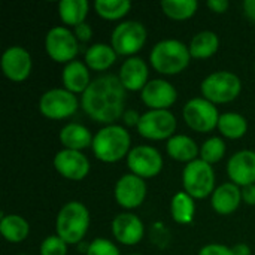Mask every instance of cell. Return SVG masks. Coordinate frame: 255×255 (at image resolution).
I'll list each match as a JSON object with an SVG mask.
<instances>
[{"label":"cell","mask_w":255,"mask_h":255,"mask_svg":"<svg viewBox=\"0 0 255 255\" xmlns=\"http://www.w3.org/2000/svg\"><path fill=\"white\" fill-rule=\"evenodd\" d=\"M126 91L118 76L102 75L91 81L81 97V106L93 121L111 126L126 112Z\"/></svg>","instance_id":"obj_1"},{"label":"cell","mask_w":255,"mask_h":255,"mask_svg":"<svg viewBox=\"0 0 255 255\" xmlns=\"http://www.w3.org/2000/svg\"><path fill=\"white\" fill-rule=\"evenodd\" d=\"M131 146V137L130 133L118 126V124H111L103 128H100L94 139L91 149L96 155L103 163H117L121 158L127 157Z\"/></svg>","instance_id":"obj_2"},{"label":"cell","mask_w":255,"mask_h":255,"mask_svg":"<svg viewBox=\"0 0 255 255\" xmlns=\"http://www.w3.org/2000/svg\"><path fill=\"white\" fill-rule=\"evenodd\" d=\"M188 46L176 39H164L154 45L149 54L151 66L161 75H178L190 64Z\"/></svg>","instance_id":"obj_3"},{"label":"cell","mask_w":255,"mask_h":255,"mask_svg":"<svg viewBox=\"0 0 255 255\" xmlns=\"http://www.w3.org/2000/svg\"><path fill=\"white\" fill-rule=\"evenodd\" d=\"M90 227V212L81 202L66 203L55 220V233L67 245H79Z\"/></svg>","instance_id":"obj_4"},{"label":"cell","mask_w":255,"mask_h":255,"mask_svg":"<svg viewBox=\"0 0 255 255\" xmlns=\"http://www.w3.org/2000/svg\"><path fill=\"white\" fill-rule=\"evenodd\" d=\"M202 94L206 100L212 102L214 105L221 103H230L242 91V81L241 78L227 70H220L208 75L202 85H200Z\"/></svg>","instance_id":"obj_5"},{"label":"cell","mask_w":255,"mask_h":255,"mask_svg":"<svg viewBox=\"0 0 255 255\" xmlns=\"http://www.w3.org/2000/svg\"><path fill=\"white\" fill-rule=\"evenodd\" d=\"M184 191L193 199H205L215 191V172L211 164L197 158L188 163L182 172Z\"/></svg>","instance_id":"obj_6"},{"label":"cell","mask_w":255,"mask_h":255,"mask_svg":"<svg viewBox=\"0 0 255 255\" xmlns=\"http://www.w3.org/2000/svg\"><path fill=\"white\" fill-rule=\"evenodd\" d=\"M146 42V28L139 21H123L120 22L111 36V45L118 55L133 57L139 52Z\"/></svg>","instance_id":"obj_7"},{"label":"cell","mask_w":255,"mask_h":255,"mask_svg":"<svg viewBox=\"0 0 255 255\" xmlns=\"http://www.w3.org/2000/svg\"><path fill=\"white\" fill-rule=\"evenodd\" d=\"M187 126L197 133H209L218 127L220 114L215 105L205 97H194L188 100L182 109Z\"/></svg>","instance_id":"obj_8"},{"label":"cell","mask_w":255,"mask_h":255,"mask_svg":"<svg viewBox=\"0 0 255 255\" xmlns=\"http://www.w3.org/2000/svg\"><path fill=\"white\" fill-rule=\"evenodd\" d=\"M79 40L67 27H52L45 36V51L55 63H70L79 52Z\"/></svg>","instance_id":"obj_9"},{"label":"cell","mask_w":255,"mask_h":255,"mask_svg":"<svg viewBox=\"0 0 255 255\" xmlns=\"http://www.w3.org/2000/svg\"><path fill=\"white\" fill-rule=\"evenodd\" d=\"M176 118L175 115L167 111H154L149 109L140 117V121L137 124V131L142 137L149 140H169L172 136H175L176 130Z\"/></svg>","instance_id":"obj_10"},{"label":"cell","mask_w":255,"mask_h":255,"mask_svg":"<svg viewBox=\"0 0 255 255\" xmlns=\"http://www.w3.org/2000/svg\"><path fill=\"white\" fill-rule=\"evenodd\" d=\"M78 99L66 88H52L42 94L39 111L48 120H64L78 111Z\"/></svg>","instance_id":"obj_11"},{"label":"cell","mask_w":255,"mask_h":255,"mask_svg":"<svg viewBox=\"0 0 255 255\" xmlns=\"http://www.w3.org/2000/svg\"><path fill=\"white\" fill-rule=\"evenodd\" d=\"M127 166L130 172L142 179L157 176L163 169V157L154 146L139 145L131 148L127 155Z\"/></svg>","instance_id":"obj_12"},{"label":"cell","mask_w":255,"mask_h":255,"mask_svg":"<svg viewBox=\"0 0 255 255\" xmlns=\"http://www.w3.org/2000/svg\"><path fill=\"white\" fill-rule=\"evenodd\" d=\"M114 196H115L117 203L124 209L139 208L146 197L145 179H142L133 173H127V175L121 176L115 184Z\"/></svg>","instance_id":"obj_13"},{"label":"cell","mask_w":255,"mask_h":255,"mask_svg":"<svg viewBox=\"0 0 255 255\" xmlns=\"http://www.w3.org/2000/svg\"><path fill=\"white\" fill-rule=\"evenodd\" d=\"M0 66H1L3 75L7 79L13 82H22L28 78L31 72V67H33L31 55L22 46H18V45L9 46L1 54Z\"/></svg>","instance_id":"obj_14"},{"label":"cell","mask_w":255,"mask_h":255,"mask_svg":"<svg viewBox=\"0 0 255 255\" xmlns=\"http://www.w3.org/2000/svg\"><path fill=\"white\" fill-rule=\"evenodd\" d=\"M54 167L66 179L82 181L90 172V161L81 151L61 149L54 157Z\"/></svg>","instance_id":"obj_15"},{"label":"cell","mask_w":255,"mask_h":255,"mask_svg":"<svg viewBox=\"0 0 255 255\" xmlns=\"http://www.w3.org/2000/svg\"><path fill=\"white\" fill-rule=\"evenodd\" d=\"M140 99L148 108L154 111H167V108L176 102L178 91L170 82L164 79H152L140 91Z\"/></svg>","instance_id":"obj_16"},{"label":"cell","mask_w":255,"mask_h":255,"mask_svg":"<svg viewBox=\"0 0 255 255\" xmlns=\"http://www.w3.org/2000/svg\"><path fill=\"white\" fill-rule=\"evenodd\" d=\"M227 175L241 188L255 184V151L244 149L233 154L227 163Z\"/></svg>","instance_id":"obj_17"},{"label":"cell","mask_w":255,"mask_h":255,"mask_svg":"<svg viewBox=\"0 0 255 255\" xmlns=\"http://www.w3.org/2000/svg\"><path fill=\"white\" fill-rule=\"evenodd\" d=\"M143 223L134 214L123 212L117 215L112 221V235L123 245H137L143 238Z\"/></svg>","instance_id":"obj_18"},{"label":"cell","mask_w":255,"mask_h":255,"mask_svg":"<svg viewBox=\"0 0 255 255\" xmlns=\"http://www.w3.org/2000/svg\"><path fill=\"white\" fill-rule=\"evenodd\" d=\"M148 66L140 57H128L120 69V81L128 91H142L148 81Z\"/></svg>","instance_id":"obj_19"},{"label":"cell","mask_w":255,"mask_h":255,"mask_svg":"<svg viewBox=\"0 0 255 255\" xmlns=\"http://www.w3.org/2000/svg\"><path fill=\"white\" fill-rule=\"evenodd\" d=\"M242 202V190L233 182H226L212 193V209L220 215H232Z\"/></svg>","instance_id":"obj_20"},{"label":"cell","mask_w":255,"mask_h":255,"mask_svg":"<svg viewBox=\"0 0 255 255\" xmlns=\"http://www.w3.org/2000/svg\"><path fill=\"white\" fill-rule=\"evenodd\" d=\"M61 81L67 91H70L73 94H84L85 90L91 84L88 66L79 60H73V61L67 63L63 69Z\"/></svg>","instance_id":"obj_21"},{"label":"cell","mask_w":255,"mask_h":255,"mask_svg":"<svg viewBox=\"0 0 255 255\" xmlns=\"http://www.w3.org/2000/svg\"><path fill=\"white\" fill-rule=\"evenodd\" d=\"M93 139L94 136L90 133V130L78 123H70L60 131V142L64 149L82 151L93 145Z\"/></svg>","instance_id":"obj_22"},{"label":"cell","mask_w":255,"mask_h":255,"mask_svg":"<svg viewBox=\"0 0 255 255\" xmlns=\"http://www.w3.org/2000/svg\"><path fill=\"white\" fill-rule=\"evenodd\" d=\"M166 151L170 158L181 161V163H191L197 160L200 149L197 143L187 134H175L167 140Z\"/></svg>","instance_id":"obj_23"},{"label":"cell","mask_w":255,"mask_h":255,"mask_svg":"<svg viewBox=\"0 0 255 255\" xmlns=\"http://www.w3.org/2000/svg\"><path fill=\"white\" fill-rule=\"evenodd\" d=\"M118 54L108 43H94L85 51V64L97 72L108 70L115 61Z\"/></svg>","instance_id":"obj_24"},{"label":"cell","mask_w":255,"mask_h":255,"mask_svg":"<svg viewBox=\"0 0 255 255\" xmlns=\"http://www.w3.org/2000/svg\"><path fill=\"white\" fill-rule=\"evenodd\" d=\"M218 48H220L218 34L211 30L199 31L197 34L193 36L188 45L191 57L197 60H205V58L212 57L218 51Z\"/></svg>","instance_id":"obj_25"},{"label":"cell","mask_w":255,"mask_h":255,"mask_svg":"<svg viewBox=\"0 0 255 255\" xmlns=\"http://www.w3.org/2000/svg\"><path fill=\"white\" fill-rule=\"evenodd\" d=\"M30 232L28 223L16 214L3 215L0 220V233L10 244H19L27 239Z\"/></svg>","instance_id":"obj_26"},{"label":"cell","mask_w":255,"mask_h":255,"mask_svg":"<svg viewBox=\"0 0 255 255\" xmlns=\"http://www.w3.org/2000/svg\"><path fill=\"white\" fill-rule=\"evenodd\" d=\"M194 212H196L194 199L190 194H187L185 191H179L173 196L170 202V214L176 224L187 226L193 223Z\"/></svg>","instance_id":"obj_27"},{"label":"cell","mask_w":255,"mask_h":255,"mask_svg":"<svg viewBox=\"0 0 255 255\" xmlns=\"http://www.w3.org/2000/svg\"><path fill=\"white\" fill-rule=\"evenodd\" d=\"M90 4L87 0H63L58 3V15L67 25H79L85 22Z\"/></svg>","instance_id":"obj_28"},{"label":"cell","mask_w":255,"mask_h":255,"mask_svg":"<svg viewBox=\"0 0 255 255\" xmlns=\"http://www.w3.org/2000/svg\"><path fill=\"white\" fill-rule=\"evenodd\" d=\"M218 130L227 139H241L248 131V121L241 114L226 112L220 117Z\"/></svg>","instance_id":"obj_29"},{"label":"cell","mask_w":255,"mask_h":255,"mask_svg":"<svg viewBox=\"0 0 255 255\" xmlns=\"http://www.w3.org/2000/svg\"><path fill=\"white\" fill-rule=\"evenodd\" d=\"M161 9L166 16L175 21H184L194 16L199 9V3L197 0H163Z\"/></svg>","instance_id":"obj_30"},{"label":"cell","mask_w":255,"mask_h":255,"mask_svg":"<svg viewBox=\"0 0 255 255\" xmlns=\"http://www.w3.org/2000/svg\"><path fill=\"white\" fill-rule=\"evenodd\" d=\"M130 7L131 3L128 0H96L94 3L96 12L108 21H115L126 16Z\"/></svg>","instance_id":"obj_31"},{"label":"cell","mask_w":255,"mask_h":255,"mask_svg":"<svg viewBox=\"0 0 255 255\" xmlns=\"http://www.w3.org/2000/svg\"><path fill=\"white\" fill-rule=\"evenodd\" d=\"M224 155H226V142L218 136L209 137L200 148V158L211 166L221 161Z\"/></svg>","instance_id":"obj_32"},{"label":"cell","mask_w":255,"mask_h":255,"mask_svg":"<svg viewBox=\"0 0 255 255\" xmlns=\"http://www.w3.org/2000/svg\"><path fill=\"white\" fill-rule=\"evenodd\" d=\"M67 244L57 235L48 236L40 244V255H66Z\"/></svg>","instance_id":"obj_33"},{"label":"cell","mask_w":255,"mask_h":255,"mask_svg":"<svg viewBox=\"0 0 255 255\" xmlns=\"http://www.w3.org/2000/svg\"><path fill=\"white\" fill-rule=\"evenodd\" d=\"M87 255H121L117 245L105 238H97L90 242Z\"/></svg>","instance_id":"obj_34"},{"label":"cell","mask_w":255,"mask_h":255,"mask_svg":"<svg viewBox=\"0 0 255 255\" xmlns=\"http://www.w3.org/2000/svg\"><path fill=\"white\" fill-rule=\"evenodd\" d=\"M199 255H235L233 254V250L226 247V245H221V244H209L206 247H203Z\"/></svg>","instance_id":"obj_35"},{"label":"cell","mask_w":255,"mask_h":255,"mask_svg":"<svg viewBox=\"0 0 255 255\" xmlns=\"http://www.w3.org/2000/svg\"><path fill=\"white\" fill-rule=\"evenodd\" d=\"M73 33L79 42H88L93 36V27L88 22H82V24L75 27Z\"/></svg>","instance_id":"obj_36"},{"label":"cell","mask_w":255,"mask_h":255,"mask_svg":"<svg viewBox=\"0 0 255 255\" xmlns=\"http://www.w3.org/2000/svg\"><path fill=\"white\" fill-rule=\"evenodd\" d=\"M140 117H142V115H139V114H137V111H134V109H128V111H126V112H124L123 120H124L126 126H128V127H133V126H136V127H137V124H139V121H140Z\"/></svg>","instance_id":"obj_37"},{"label":"cell","mask_w":255,"mask_h":255,"mask_svg":"<svg viewBox=\"0 0 255 255\" xmlns=\"http://www.w3.org/2000/svg\"><path fill=\"white\" fill-rule=\"evenodd\" d=\"M229 6H230L229 0H209L208 1V7L217 13H224L229 9Z\"/></svg>","instance_id":"obj_38"},{"label":"cell","mask_w":255,"mask_h":255,"mask_svg":"<svg viewBox=\"0 0 255 255\" xmlns=\"http://www.w3.org/2000/svg\"><path fill=\"white\" fill-rule=\"evenodd\" d=\"M242 190V200L247 203V205H251L255 206V184L253 185H247Z\"/></svg>","instance_id":"obj_39"},{"label":"cell","mask_w":255,"mask_h":255,"mask_svg":"<svg viewBox=\"0 0 255 255\" xmlns=\"http://www.w3.org/2000/svg\"><path fill=\"white\" fill-rule=\"evenodd\" d=\"M244 12L251 21L255 22V0H245L244 1Z\"/></svg>","instance_id":"obj_40"},{"label":"cell","mask_w":255,"mask_h":255,"mask_svg":"<svg viewBox=\"0 0 255 255\" xmlns=\"http://www.w3.org/2000/svg\"><path fill=\"white\" fill-rule=\"evenodd\" d=\"M232 250L235 255H251V248L247 244H238Z\"/></svg>","instance_id":"obj_41"},{"label":"cell","mask_w":255,"mask_h":255,"mask_svg":"<svg viewBox=\"0 0 255 255\" xmlns=\"http://www.w3.org/2000/svg\"><path fill=\"white\" fill-rule=\"evenodd\" d=\"M130 255H140V254H130Z\"/></svg>","instance_id":"obj_42"}]
</instances>
